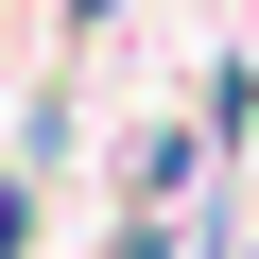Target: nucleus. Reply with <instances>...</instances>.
I'll use <instances>...</instances> for the list:
<instances>
[{
	"instance_id": "1",
	"label": "nucleus",
	"mask_w": 259,
	"mask_h": 259,
	"mask_svg": "<svg viewBox=\"0 0 259 259\" xmlns=\"http://www.w3.org/2000/svg\"><path fill=\"white\" fill-rule=\"evenodd\" d=\"M121 259H190V242H173V225H139V242H121Z\"/></svg>"
}]
</instances>
